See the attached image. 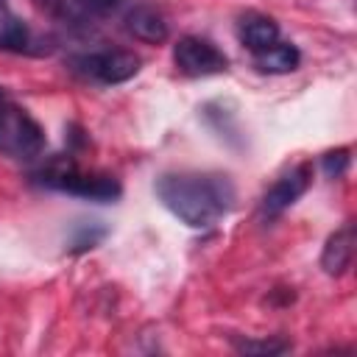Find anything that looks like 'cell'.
Returning <instances> with one entry per match:
<instances>
[{"instance_id": "6da1fadb", "label": "cell", "mask_w": 357, "mask_h": 357, "mask_svg": "<svg viewBox=\"0 0 357 357\" xmlns=\"http://www.w3.org/2000/svg\"><path fill=\"white\" fill-rule=\"evenodd\" d=\"M159 201L190 229H209L229 215L234 204V187L223 173L178 170L165 173L156 181Z\"/></svg>"}, {"instance_id": "7a4b0ae2", "label": "cell", "mask_w": 357, "mask_h": 357, "mask_svg": "<svg viewBox=\"0 0 357 357\" xmlns=\"http://www.w3.org/2000/svg\"><path fill=\"white\" fill-rule=\"evenodd\" d=\"M42 181L47 187H56L70 195H81L89 201H114L120 195V181L109 173H95V170H81L75 162H53L42 170Z\"/></svg>"}, {"instance_id": "3957f363", "label": "cell", "mask_w": 357, "mask_h": 357, "mask_svg": "<svg viewBox=\"0 0 357 357\" xmlns=\"http://www.w3.org/2000/svg\"><path fill=\"white\" fill-rule=\"evenodd\" d=\"M0 151L14 159H33L45 151V134L39 123L17 109L0 103Z\"/></svg>"}, {"instance_id": "277c9868", "label": "cell", "mask_w": 357, "mask_h": 357, "mask_svg": "<svg viewBox=\"0 0 357 357\" xmlns=\"http://www.w3.org/2000/svg\"><path fill=\"white\" fill-rule=\"evenodd\" d=\"M73 64L75 70H81L84 75L100 84H120L139 73V56L131 50H98L73 59Z\"/></svg>"}, {"instance_id": "5b68a950", "label": "cell", "mask_w": 357, "mask_h": 357, "mask_svg": "<svg viewBox=\"0 0 357 357\" xmlns=\"http://www.w3.org/2000/svg\"><path fill=\"white\" fill-rule=\"evenodd\" d=\"M173 61L184 75H218L226 70V56L201 36H181L173 47Z\"/></svg>"}, {"instance_id": "8992f818", "label": "cell", "mask_w": 357, "mask_h": 357, "mask_svg": "<svg viewBox=\"0 0 357 357\" xmlns=\"http://www.w3.org/2000/svg\"><path fill=\"white\" fill-rule=\"evenodd\" d=\"M310 178H312L310 165H298V167H293L290 173H284L282 178H276V184L265 192L259 212H262L265 218H276V215H282L287 206H293V204L304 195V190L310 187Z\"/></svg>"}, {"instance_id": "52a82bcc", "label": "cell", "mask_w": 357, "mask_h": 357, "mask_svg": "<svg viewBox=\"0 0 357 357\" xmlns=\"http://www.w3.org/2000/svg\"><path fill=\"white\" fill-rule=\"evenodd\" d=\"M33 3L36 8H42L45 14L61 22L81 25V22H92V20L112 14L123 0H33Z\"/></svg>"}, {"instance_id": "ba28073f", "label": "cell", "mask_w": 357, "mask_h": 357, "mask_svg": "<svg viewBox=\"0 0 357 357\" xmlns=\"http://www.w3.org/2000/svg\"><path fill=\"white\" fill-rule=\"evenodd\" d=\"M126 31L139 39V42H148V45H159L167 39V22L165 17L151 8V6H134L128 14H126Z\"/></svg>"}, {"instance_id": "9c48e42d", "label": "cell", "mask_w": 357, "mask_h": 357, "mask_svg": "<svg viewBox=\"0 0 357 357\" xmlns=\"http://www.w3.org/2000/svg\"><path fill=\"white\" fill-rule=\"evenodd\" d=\"M237 36L240 42L251 50V53H259L265 47H271L276 39H279V25L265 17V14H257V11H248L240 17L237 22Z\"/></svg>"}, {"instance_id": "30bf717a", "label": "cell", "mask_w": 357, "mask_h": 357, "mask_svg": "<svg viewBox=\"0 0 357 357\" xmlns=\"http://www.w3.org/2000/svg\"><path fill=\"white\" fill-rule=\"evenodd\" d=\"M351 254H354V226L346 223L340 226L324 245V254H321V268L329 273V276H340L349 262H351Z\"/></svg>"}, {"instance_id": "8fae6325", "label": "cell", "mask_w": 357, "mask_h": 357, "mask_svg": "<svg viewBox=\"0 0 357 357\" xmlns=\"http://www.w3.org/2000/svg\"><path fill=\"white\" fill-rule=\"evenodd\" d=\"M301 61V53L296 45L290 42H273L271 47L254 53V64L259 73H273V75H282V73H293Z\"/></svg>"}, {"instance_id": "7c38bea8", "label": "cell", "mask_w": 357, "mask_h": 357, "mask_svg": "<svg viewBox=\"0 0 357 357\" xmlns=\"http://www.w3.org/2000/svg\"><path fill=\"white\" fill-rule=\"evenodd\" d=\"M31 45V33L25 28V22H20L14 14H8V8L0 0V50H28Z\"/></svg>"}, {"instance_id": "4fadbf2b", "label": "cell", "mask_w": 357, "mask_h": 357, "mask_svg": "<svg viewBox=\"0 0 357 357\" xmlns=\"http://www.w3.org/2000/svg\"><path fill=\"white\" fill-rule=\"evenodd\" d=\"M321 167H324V173H326L329 178H337V176H343V173H346V167H349V151H346V148H337V151H329V153H324V159H321Z\"/></svg>"}, {"instance_id": "5bb4252c", "label": "cell", "mask_w": 357, "mask_h": 357, "mask_svg": "<svg viewBox=\"0 0 357 357\" xmlns=\"http://www.w3.org/2000/svg\"><path fill=\"white\" fill-rule=\"evenodd\" d=\"M237 349L245 354H279L287 349V343L284 340H240Z\"/></svg>"}, {"instance_id": "9a60e30c", "label": "cell", "mask_w": 357, "mask_h": 357, "mask_svg": "<svg viewBox=\"0 0 357 357\" xmlns=\"http://www.w3.org/2000/svg\"><path fill=\"white\" fill-rule=\"evenodd\" d=\"M103 234H106V229H103V226H98L95 231H92V226H89V229H86V226H81V234H75V237H73V248H75V251L92 248Z\"/></svg>"}]
</instances>
